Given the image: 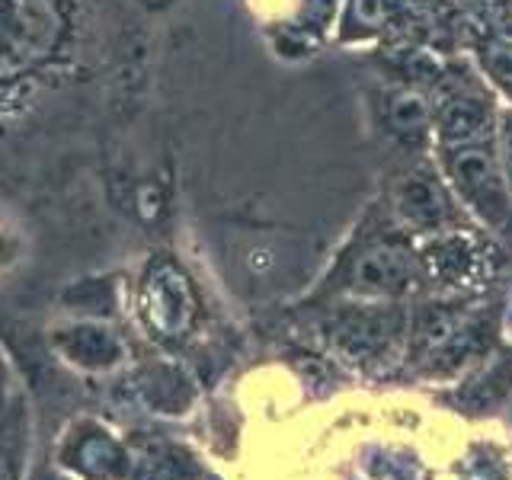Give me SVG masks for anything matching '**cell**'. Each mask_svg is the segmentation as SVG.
<instances>
[{"instance_id": "8992f818", "label": "cell", "mask_w": 512, "mask_h": 480, "mask_svg": "<svg viewBox=\"0 0 512 480\" xmlns=\"http://www.w3.org/2000/svg\"><path fill=\"white\" fill-rule=\"evenodd\" d=\"M0 480H7V474H4V468H0Z\"/></svg>"}, {"instance_id": "3957f363", "label": "cell", "mask_w": 512, "mask_h": 480, "mask_svg": "<svg viewBox=\"0 0 512 480\" xmlns=\"http://www.w3.org/2000/svg\"><path fill=\"white\" fill-rule=\"evenodd\" d=\"M394 208L416 231H442L455 218L452 196L442 180L429 170H416L407 180H400L394 192Z\"/></svg>"}, {"instance_id": "6da1fadb", "label": "cell", "mask_w": 512, "mask_h": 480, "mask_svg": "<svg viewBox=\"0 0 512 480\" xmlns=\"http://www.w3.org/2000/svg\"><path fill=\"white\" fill-rule=\"evenodd\" d=\"M442 144V164L458 196L484 218L490 228L506 231L512 218V189L496 154V141L490 135L452 138Z\"/></svg>"}, {"instance_id": "7a4b0ae2", "label": "cell", "mask_w": 512, "mask_h": 480, "mask_svg": "<svg viewBox=\"0 0 512 480\" xmlns=\"http://www.w3.org/2000/svg\"><path fill=\"white\" fill-rule=\"evenodd\" d=\"M423 256L410 247L407 237L394 231L368 234L346 256L340 269V288L359 298H397L423 288Z\"/></svg>"}, {"instance_id": "277c9868", "label": "cell", "mask_w": 512, "mask_h": 480, "mask_svg": "<svg viewBox=\"0 0 512 480\" xmlns=\"http://www.w3.org/2000/svg\"><path fill=\"white\" fill-rule=\"evenodd\" d=\"M384 119H388L391 132L404 141H420L429 132V106L410 90H394L388 93L384 103Z\"/></svg>"}, {"instance_id": "5b68a950", "label": "cell", "mask_w": 512, "mask_h": 480, "mask_svg": "<svg viewBox=\"0 0 512 480\" xmlns=\"http://www.w3.org/2000/svg\"><path fill=\"white\" fill-rule=\"evenodd\" d=\"M496 154H500L506 183L512 189V112H503L500 116V128H496Z\"/></svg>"}]
</instances>
